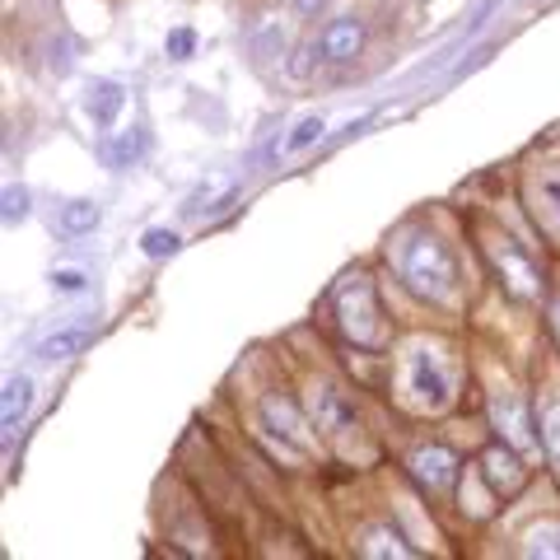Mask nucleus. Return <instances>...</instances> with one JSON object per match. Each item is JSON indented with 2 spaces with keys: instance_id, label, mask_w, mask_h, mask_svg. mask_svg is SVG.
Instances as JSON below:
<instances>
[{
  "instance_id": "nucleus-1",
  "label": "nucleus",
  "mask_w": 560,
  "mask_h": 560,
  "mask_svg": "<svg viewBox=\"0 0 560 560\" xmlns=\"http://www.w3.org/2000/svg\"><path fill=\"white\" fill-rule=\"evenodd\" d=\"M401 276H407V285L416 294H425V300L444 304L458 294V267H453V253L444 248L434 234H411L401 243Z\"/></svg>"
},
{
  "instance_id": "nucleus-2",
  "label": "nucleus",
  "mask_w": 560,
  "mask_h": 560,
  "mask_svg": "<svg viewBox=\"0 0 560 560\" xmlns=\"http://www.w3.org/2000/svg\"><path fill=\"white\" fill-rule=\"evenodd\" d=\"M337 323H341V331L355 346H364V350L383 346L378 300H374V285L364 276H355V280H346V285H341V294H337Z\"/></svg>"
},
{
  "instance_id": "nucleus-3",
  "label": "nucleus",
  "mask_w": 560,
  "mask_h": 560,
  "mask_svg": "<svg viewBox=\"0 0 560 560\" xmlns=\"http://www.w3.org/2000/svg\"><path fill=\"white\" fill-rule=\"evenodd\" d=\"M407 393H411L416 407H425V411H444L448 407L453 378L444 370L440 350H430V346H416L411 350V360H407Z\"/></svg>"
},
{
  "instance_id": "nucleus-4",
  "label": "nucleus",
  "mask_w": 560,
  "mask_h": 560,
  "mask_svg": "<svg viewBox=\"0 0 560 560\" xmlns=\"http://www.w3.org/2000/svg\"><path fill=\"white\" fill-rule=\"evenodd\" d=\"M490 420H495V430L504 434V444L518 448V453H537V434L528 425V411H523V401L510 393V388H500L495 397H490Z\"/></svg>"
},
{
  "instance_id": "nucleus-5",
  "label": "nucleus",
  "mask_w": 560,
  "mask_h": 560,
  "mask_svg": "<svg viewBox=\"0 0 560 560\" xmlns=\"http://www.w3.org/2000/svg\"><path fill=\"white\" fill-rule=\"evenodd\" d=\"M490 261L500 267V276H504V285H510L518 300H537L541 294V280H537V267L528 257H523L510 238H500V243H490Z\"/></svg>"
},
{
  "instance_id": "nucleus-6",
  "label": "nucleus",
  "mask_w": 560,
  "mask_h": 560,
  "mask_svg": "<svg viewBox=\"0 0 560 560\" xmlns=\"http://www.w3.org/2000/svg\"><path fill=\"white\" fill-rule=\"evenodd\" d=\"M313 420H318V430L337 434V440H346V434H355V430H360L355 407H350L346 393H341V388H331V383L313 388Z\"/></svg>"
},
{
  "instance_id": "nucleus-7",
  "label": "nucleus",
  "mask_w": 560,
  "mask_h": 560,
  "mask_svg": "<svg viewBox=\"0 0 560 560\" xmlns=\"http://www.w3.org/2000/svg\"><path fill=\"white\" fill-rule=\"evenodd\" d=\"M238 197V178L234 173H206V178L187 191L183 215H220L224 206H234Z\"/></svg>"
},
{
  "instance_id": "nucleus-8",
  "label": "nucleus",
  "mask_w": 560,
  "mask_h": 560,
  "mask_svg": "<svg viewBox=\"0 0 560 560\" xmlns=\"http://www.w3.org/2000/svg\"><path fill=\"white\" fill-rule=\"evenodd\" d=\"M411 471H416V481L425 486L430 495H444V490L458 481V463H453V453L440 448V444L416 448V453H411Z\"/></svg>"
},
{
  "instance_id": "nucleus-9",
  "label": "nucleus",
  "mask_w": 560,
  "mask_h": 560,
  "mask_svg": "<svg viewBox=\"0 0 560 560\" xmlns=\"http://www.w3.org/2000/svg\"><path fill=\"white\" fill-rule=\"evenodd\" d=\"M261 420H267V430L280 434V440H290L294 448H308V425H304V416L300 407H294L290 397H280V393H267L261 397Z\"/></svg>"
},
{
  "instance_id": "nucleus-10",
  "label": "nucleus",
  "mask_w": 560,
  "mask_h": 560,
  "mask_svg": "<svg viewBox=\"0 0 560 560\" xmlns=\"http://www.w3.org/2000/svg\"><path fill=\"white\" fill-rule=\"evenodd\" d=\"M318 47H323V61H355L360 47H364V24L355 14H341V20H331L323 28Z\"/></svg>"
},
{
  "instance_id": "nucleus-11",
  "label": "nucleus",
  "mask_w": 560,
  "mask_h": 560,
  "mask_svg": "<svg viewBox=\"0 0 560 560\" xmlns=\"http://www.w3.org/2000/svg\"><path fill=\"white\" fill-rule=\"evenodd\" d=\"M121 108H127V90H121L117 80H94L90 90H84V113H90L98 127H113Z\"/></svg>"
},
{
  "instance_id": "nucleus-12",
  "label": "nucleus",
  "mask_w": 560,
  "mask_h": 560,
  "mask_svg": "<svg viewBox=\"0 0 560 560\" xmlns=\"http://www.w3.org/2000/svg\"><path fill=\"white\" fill-rule=\"evenodd\" d=\"M145 145H150V136H145V127H121V131H113L108 136V145H103V160H108V168H131V164H140V154H145Z\"/></svg>"
},
{
  "instance_id": "nucleus-13",
  "label": "nucleus",
  "mask_w": 560,
  "mask_h": 560,
  "mask_svg": "<svg viewBox=\"0 0 560 560\" xmlns=\"http://www.w3.org/2000/svg\"><path fill=\"white\" fill-rule=\"evenodd\" d=\"M90 341H94L90 327H57L51 337H43L38 346H33V355L57 364V360H70V355H80V350H90Z\"/></svg>"
},
{
  "instance_id": "nucleus-14",
  "label": "nucleus",
  "mask_w": 560,
  "mask_h": 560,
  "mask_svg": "<svg viewBox=\"0 0 560 560\" xmlns=\"http://www.w3.org/2000/svg\"><path fill=\"white\" fill-rule=\"evenodd\" d=\"M481 471H486V481L495 486V490H504V495H514V490L523 486V463L514 458L510 448H486L481 453Z\"/></svg>"
},
{
  "instance_id": "nucleus-15",
  "label": "nucleus",
  "mask_w": 560,
  "mask_h": 560,
  "mask_svg": "<svg viewBox=\"0 0 560 560\" xmlns=\"http://www.w3.org/2000/svg\"><path fill=\"white\" fill-rule=\"evenodd\" d=\"M57 224H61V234H70V238L94 234L98 224H103V206H98V201H90V197H75V201H66V206H61Z\"/></svg>"
},
{
  "instance_id": "nucleus-16",
  "label": "nucleus",
  "mask_w": 560,
  "mask_h": 560,
  "mask_svg": "<svg viewBox=\"0 0 560 560\" xmlns=\"http://www.w3.org/2000/svg\"><path fill=\"white\" fill-rule=\"evenodd\" d=\"M28 407H33V378H28V374H14V378L5 383V401H0V420H5V434L28 416Z\"/></svg>"
},
{
  "instance_id": "nucleus-17",
  "label": "nucleus",
  "mask_w": 560,
  "mask_h": 560,
  "mask_svg": "<svg viewBox=\"0 0 560 560\" xmlns=\"http://www.w3.org/2000/svg\"><path fill=\"white\" fill-rule=\"evenodd\" d=\"M360 556H370V560H411L416 551L393 528H370L360 537Z\"/></svg>"
},
{
  "instance_id": "nucleus-18",
  "label": "nucleus",
  "mask_w": 560,
  "mask_h": 560,
  "mask_svg": "<svg viewBox=\"0 0 560 560\" xmlns=\"http://www.w3.org/2000/svg\"><path fill=\"white\" fill-rule=\"evenodd\" d=\"M323 131H327V117H323V113H308V117H300V121L290 127V136L280 140V150H285V154H304V150L318 145Z\"/></svg>"
},
{
  "instance_id": "nucleus-19",
  "label": "nucleus",
  "mask_w": 560,
  "mask_h": 560,
  "mask_svg": "<svg viewBox=\"0 0 560 560\" xmlns=\"http://www.w3.org/2000/svg\"><path fill=\"white\" fill-rule=\"evenodd\" d=\"M248 47H253V57H257V61H276L280 51H285V28H280V20L257 24V28L248 33Z\"/></svg>"
},
{
  "instance_id": "nucleus-20",
  "label": "nucleus",
  "mask_w": 560,
  "mask_h": 560,
  "mask_svg": "<svg viewBox=\"0 0 560 560\" xmlns=\"http://www.w3.org/2000/svg\"><path fill=\"white\" fill-rule=\"evenodd\" d=\"M537 420H541V448H547L551 463L560 467V397H541Z\"/></svg>"
},
{
  "instance_id": "nucleus-21",
  "label": "nucleus",
  "mask_w": 560,
  "mask_h": 560,
  "mask_svg": "<svg viewBox=\"0 0 560 560\" xmlns=\"http://www.w3.org/2000/svg\"><path fill=\"white\" fill-rule=\"evenodd\" d=\"M523 556H556L560 560V523H537V528L523 537Z\"/></svg>"
},
{
  "instance_id": "nucleus-22",
  "label": "nucleus",
  "mask_w": 560,
  "mask_h": 560,
  "mask_svg": "<svg viewBox=\"0 0 560 560\" xmlns=\"http://www.w3.org/2000/svg\"><path fill=\"white\" fill-rule=\"evenodd\" d=\"M140 248H145V257H173L183 248V238L173 230H145L140 234Z\"/></svg>"
},
{
  "instance_id": "nucleus-23",
  "label": "nucleus",
  "mask_w": 560,
  "mask_h": 560,
  "mask_svg": "<svg viewBox=\"0 0 560 560\" xmlns=\"http://www.w3.org/2000/svg\"><path fill=\"white\" fill-rule=\"evenodd\" d=\"M0 215H5V224H24L28 220V187L10 183L5 187V210H0Z\"/></svg>"
},
{
  "instance_id": "nucleus-24",
  "label": "nucleus",
  "mask_w": 560,
  "mask_h": 560,
  "mask_svg": "<svg viewBox=\"0 0 560 560\" xmlns=\"http://www.w3.org/2000/svg\"><path fill=\"white\" fill-rule=\"evenodd\" d=\"M191 47H197V33H191V28H173L168 38H164V51H168L173 61H187Z\"/></svg>"
},
{
  "instance_id": "nucleus-25",
  "label": "nucleus",
  "mask_w": 560,
  "mask_h": 560,
  "mask_svg": "<svg viewBox=\"0 0 560 560\" xmlns=\"http://www.w3.org/2000/svg\"><path fill=\"white\" fill-rule=\"evenodd\" d=\"M51 285H57L61 294H80V290H90V276L75 271V267H57L51 271Z\"/></svg>"
},
{
  "instance_id": "nucleus-26",
  "label": "nucleus",
  "mask_w": 560,
  "mask_h": 560,
  "mask_svg": "<svg viewBox=\"0 0 560 560\" xmlns=\"http://www.w3.org/2000/svg\"><path fill=\"white\" fill-rule=\"evenodd\" d=\"M318 57H323V47L318 43H304L300 51H294V61H290V75L294 80H308L313 75V61H318Z\"/></svg>"
},
{
  "instance_id": "nucleus-27",
  "label": "nucleus",
  "mask_w": 560,
  "mask_h": 560,
  "mask_svg": "<svg viewBox=\"0 0 560 560\" xmlns=\"http://www.w3.org/2000/svg\"><path fill=\"white\" fill-rule=\"evenodd\" d=\"M541 191H547V201L560 210V178H547V183H541Z\"/></svg>"
},
{
  "instance_id": "nucleus-28",
  "label": "nucleus",
  "mask_w": 560,
  "mask_h": 560,
  "mask_svg": "<svg viewBox=\"0 0 560 560\" xmlns=\"http://www.w3.org/2000/svg\"><path fill=\"white\" fill-rule=\"evenodd\" d=\"M327 5V0H294V10H300V14H318Z\"/></svg>"
},
{
  "instance_id": "nucleus-29",
  "label": "nucleus",
  "mask_w": 560,
  "mask_h": 560,
  "mask_svg": "<svg viewBox=\"0 0 560 560\" xmlns=\"http://www.w3.org/2000/svg\"><path fill=\"white\" fill-rule=\"evenodd\" d=\"M551 327H556V337H560V300L551 304Z\"/></svg>"
}]
</instances>
